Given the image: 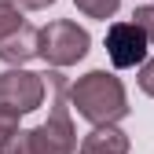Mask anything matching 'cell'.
<instances>
[{
    "label": "cell",
    "mask_w": 154,
    "mask_h": 154,
    "mask_svg": "<svg viewBox=\"0 0 154 154\" xmlns=\"http://www.w3.org/2000/svg\"><path fill=\"white\" fill-rule=\"evenodd\" d=\"M51 88V114L37 128H15L0 143V154H73L77 150V132L70 121V103H66V81L59 73H48Z\"/></svg>",
    "instance_id": "1"
},
{
    "label": "cell",
    "mask_w": 154,
    "mask_h": 154,
    "mask_svg": "<svg viewBox=\"0 0 154 154\" xmlns=\"http://www.w3.org/2000/svg\"><path fill=\"white\" fill-rule=\"evenodd\" d=\"M66 99L92 125H118L125 114H128L125 85L114 73H106V70H92L85 77H77V85L66 88Z\"/></svg>",
    "instance_id": "2"
},
{
    "label": "cell",
    "mask_w": 154,
    "mask_h": 154,
    "mask_svg": "<svg viewBox=\"0 0 154 154\" xmlns=\"http://www.w3.org/2000/svg\"><path fill=\"white\" fill-rule=\"evenodd\" d=\"M88 44H92L88 29L77 26V22H70V18H55V22H48V26L37 29V55H41L44 63H51V66H73V63H81L88 55Z\"/></svg>",
    "instance_id": "3"
},
{
    "label": "cell",
    "mask_w": 154,
    "mask_h": 154,
    "mask_svg": "<svg viewBox=\"0 0 154 154\" xmlns=\"http://www.w3.org/2000/svg\"><path fill=\"white\" fill-rule=\"evenodd\" d=\"M44 77L33 73V70H22V66H11L0 73V106H8L15 114H33L37 106L44 103Z\"/></svg>",
    "instance_id": "4"
},
{
    "label": "cell",
    "mask_w": 154,
    "mask_h": 154,
    "mask_svg": "<svg viewBox=\"0 0 154 154\" xmlns=\"http://www.w3.org/2000/svg\"><path fill=\"white\" fill-rule=\"evenodd\" d=\"M147 48H150V41L136 22H114L106 29V55H110V63L118 70L140 66L147 59Z\"/></svg>",
    "instance_id": "5"
},
{
    "label": "cell",
    "mask_w": 154,
    "mask_h": 154,
    "mask_svg": "<svg viewBox=\"0 0 154 154\" xmlns=\"http://www.w3.org/2000/svg\"><path fill=\"white\" fill-rule=\"evenodd\" d=\"M132 140H128V132H121L118 125H95L88 136L81 140V154H128Z\"/></svg>",
    "instance_id": "6"
},
{
    "label": "cell",
    "mask_w": 154,
    "mask_h": 154,
    "mask_svg": "<svg viewBox=\"0 0 154 154\" xmlns=\"http://www.w3.org/2000/svg\"><path fill=\"white\" fill-rule=\"evenodd\" d=\"M33 55H37V29H29V26H18L15 33H8L0 41V59L8 66H22Z\"/></svg>",
    "instance_id": "7"
},
{
    "label": "cell",
    "mask_w": 154,
    "mask_h": 154,
    "mask_svg": "<svg viewBox=\"0 0 154 154\" xmlns=\"http://www.w3.org/2000/svg\"><path fill=\"white\" fill-rule=\"evenodd\" d=\"M77 4V11H85L88 18H114L118 15V8H121V0H73Z\"/></svg>",
    "instance_id": "8"
},
{
    "label": "cell",
    "mask_w": 154,
    "mask_h": 154,
    "mask_svg": "<svg viewBox=\"0 0 154 154\" xmlns=\"http://www.w3.org/2000/svg\"><path fill=\"white\" fill-rule=\"evenodd\" d=\"M18 26H26L22 22V8H18L15 0H0V41H4L8 33H15Z\"/></svg>",
    "instance_id": "9"
},
{
    "label": "cell",
    "mask_w": 154,
    "mask_h": 154,
    "mask_svg": "<svg viewBox=\"0 0 154 154\" xmlns=\"http://www.w3.org/2000/svg\"><path fill=\"white\" fill-rule=\"evenodd\" d=\"M132 18H136V26L147 33V41L154 44V4H143V8H136V15H132Z\"/></svg>",
    "instance_id": "10"
},
{
    "label": "cell",
    "mask_w": 154,
    "mask_h": 154,
    "mask_svg": "<svg viewBox=\"0 0 154 154\" xmlns=\"http://www.w3.org/2000/svg\"><path fill=\"white\" fill-rule=\"evenodd\" d=\"M18 118H22V114H15V110H8V106H0V143H4L11 132L18 128Z\"/></svg>",
    "instance_id": "11"
},
{
    "label": "cell",
    "mask_w": 154,
    "mask_h": 154,
    "mask_svg": "<svg viewBox=\"0 0 154 154\" xmlns=\"http://www.w3.org/2000/svg\"><path fill=\"white\" fill-rule=\"evenodd\" d=\"M140 88L147 95H154V59H143L140 63Z\"/></svg>",
    "instance_id": "12"
},
{
    "label": "cell",
    "mask_w": 154,
    "mask_h": 154,
    "mask_svg": "<svg viewBox=\"0 0 154 154\" xmlns=\"http://www.w3.org/2000/svg\"><path fill=\"white\" fill-rule=\"evenodd\" d=\"M15 4L22 8V11H44V8H51V4H55V0H15Z\"/></svg>",
    "instance_id": "13"
}]
</instances>
